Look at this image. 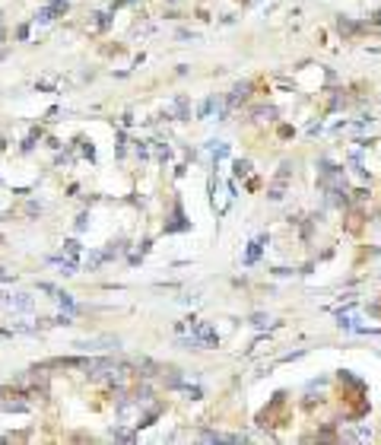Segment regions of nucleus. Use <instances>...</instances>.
I'll return each mask as SVG.
<instances>
[{"instance_id": "obj_10", "label": "nucleus", "mask_w": 381, "mask_h": 445, "mask_svg": "<svg viewBox=\"0 0 381 445\" xmlns=\"http://www.w3.org/2000/svg\"><path fill=\"white\" fill-rule=\"evenodd\" d=\"M86 226H89V217H86V213H83V217H79V220H76V232H83V229H86Z\"/></svg>"}, {"instance_id": "obj_7", "label": "nucleus", "mask_w": 381, "mask_h": 445, "mask_svg": "<svg viewBox=\"0 0 381 445\" xmlns=\"http://www.w3.org/2000/svg\"><path fill=\"white\" fill-rule=\"evenodd\" d=\"M64 245H67V254H70V258H73V254H79V242H76V239L64 242Z\"/></svg>"}, {"instance_id": "obj_1", "label": "nucleus", "mask_w": 381, "mask_h": 445, "mask_svg": "<svg viewBox=\"0 0 381 445\" xmlns=\"http://www.w3.org/2000/svg\"><path fill=\"white\" fill-rule=\"evenodd\" d=\"M76 347L79 350H118V347H121V340L111 337V334H105V337H96V340H79Z\"/></svg>"}, {"instance_id": "obj_11", "label": "nucleus", "mask_w": 381, "mask_h": 445, "mask_svg": "<svg viewBox=\"0 0 381 445\" xmlns=\"http://www.w3.org/2000/svg\"><path fill=\"white\" fill-rule=\"evenodd\" d=\"M3 146H6V143H3V137H0V150H3Z\"/></svg>"}, {"instance_id": "obj_4", "label": "nucleus", "mask_w": 381, "mask_h": 445, "mask_svg": "<svg viewBox=\"0 0 381 445\" xmlns=\"http://www.w3.org/2000/svg\"><path fill=\"white\" fill-rule=\"evenodd\" d=\"M264 242H267V235H257V239L251 242V248H248V254H245V264H254L257 261V254H260V248H264Z\"/></svg>"}, {"instance_id": "obj_6", "label": "nucleus", "mask_w": 381, "mask_h": 445, "mask_svg": "<svg viewBox=\"0 0 381 445\" xmlns=\"http://www.w3.org/2000/svg\"><path fill=\"white\" fill-rule=\"evenodd\" d=\"M213 105H216V99H206V102L200 105V118H206V114L213 111Z\"/></svg>"}, {"instance_id": "obj_2", "label": "nucleus", "mask_w": 381, "mask_h": 445, "mask_svg": "<svg viewBox=\"0 0 381 445\" xmlns=\"http://www.w3.org/2000/svg\"><path fill=\"white\" fill-rule=\"evenodd\" d=\"M194 337H197L200 347H216V340H219L216 331H213L206 321H197V325H194Z\"/></svg>"}, {"instance_id": "obj_8", "label": "nucleus", "mask_w": 381, "mask_h": 445, "mask_svg": "<svg viewBox=\"0 0 381 445\" xmlns=\"http://www.w3.org/2000/svg\"><path fill=\"white\" fill-rule=\"evenodd\" d=\"M248 172H251V163H245V159L235 163V175H248Z\"/></svg>"}, {"instance_id": "obj_9", "label": "nucleus", "mask_w": 381, "mask_h": 445, "mask_svg": "<svg viewBox=\"0 0 381 445\" xmlns=\"http://www.w3.org/2000/svg\"><path fill=\"white\" fill-rule=\"evenodd\" d=\"M111 439H121V442H130L133 436L130 433H124V429H115V433H111Z\"/></svg>"}, {"instance_id": "obj_12", "label": "nucleus", "mask_w": 381, "mask_h": 445, "mask_svg": "<svg viewBox=\"0 0 381 445\" xmlns=\"http://www.w3.org/2000/svg\"><path fill=\"white\" fill-rule=\"evenodd\" d=\"M0 337H3V334H0Z\"/></svg>"}, {"instance_id": "obj_5", "label": "nucleus", "mask_w": 381, "mask_h": 445, "mask_svg": "<svg viewBox=\"0 0 381 445\" xmlns=\"http://www.w3.org/2000/svg\"><path fill=\"white\" fill-rule=\"evenodd\" d=\"M54 299L61 302L67 312H76V302H73V296H70V293H61V289H54Z\"/></svg>"}, {"instance_id": "obj_3", "label": "nucleus", "mask_w": 381, "mask_h": 445, "mask_svg": "<svg viewBox=\"0 0 381 445\" xmlns=\"http://www.w3.org/2000/svg\"><path fill=\"white\" fill-rule=\"evenodd\" d=\"M289 175H292V166H289V163H283V166H279V175H277V181H273V188H270V197H273V200H279V197H283V191H286V181H289Z\"/></svg>"}]
</instances>
